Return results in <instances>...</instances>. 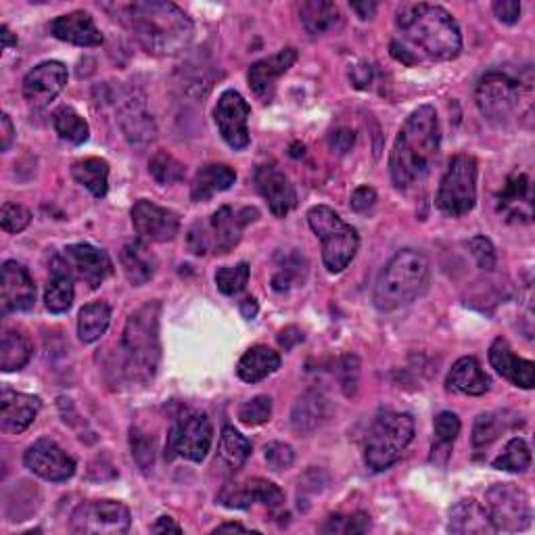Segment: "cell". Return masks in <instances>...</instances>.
Returning a JSON list of instances; mask_svg holds the SVG:
<instances>
[{
    "instance_id": "ba28073f",
    "label": "cell",
    "mask_w": 535,
    "mask_h": 535,
    "mask_svg": "<svg viewBox=\"0 0 535 535\" xmlns=\"http://www.w3.org/2000/svg\"><path fill=\"white\" fill-rule=\"evenodd\" d=\"M258 218L260 212L255 207L232 209L224 205L207 222L193 224L189 230V249L195 255H205L209 251L218 255L228 253L239 245L245 226Z\"/></svg>"
},
{
    "instance_id": "9f6ffc18",
    "label": "cell",
    "mask_w": 535,
    "mask_h": 535,
    "mask_svg": "<svg viewBox=\"0 0 535 535\" xmlns=\"http://www.w3.org/2000/svg\"><path fill=\"white\" fill-rule=\"evenodd\" d=\"M331 149L339 155H345L347 151H352L354 143H356V134L352 130H347V128H341V130H335L331 134Z\"/></svg>"
},
{
    "instance_id": "8fae6325",
    "label": "cell",
    "mask_w": 535,
    "mask_h": 535,
    "mask_svg": "<svg viewBox=\"0 0 535 535\" xmlns=\"http://www.w3.org/2000/svg\"><path fill=\"white\" fill-rule=\"evenodd\" d=\"M485 508L496 531L519 533L529 529L533 510L525 490L515 483H496L485 492Z\"/></svg>"
},
{
    "instance_id": "681fc988",
    "label": "cell",
    "mask_w": 535,
    "mask_h": 535,
    "mask_svg": "<svg viewBox=\"0 0 535 535\" xmlns=\"http://www.w3.org/2000/svg\"><path fill=\"white\" fill-rule=\"evenodd\" d=\"M30 222H32V214L23 205L11 203V201L3 205V212H0V226H3L5 232L17 235V232L26 230Z\"/></svg>"
},
{
    "instance_id": "277c9868",
    "label": "cell",
    "mask_w": 535,
    "mask_h": 535,
    "mask_svg": "<svg viewBox=\"0 0 535 535\" xmlns=\"http://www.w3.org/2000/svg\"><path fill=\"white\" fill-rule=\"evenodd\" d=\"M159 318V301H149L126 322L120 339V375L128 385H149L157 375L161 360Z\"/></svg>"
},
{
    "instance_id": "6125c7cd",
    "label": "cell",
    "mask_w": 535,
    "mask_h": 535,
    "mask_svg": "<svg viewBox=\"0 0 535 535\" xmlns=\"http://www.w3.org/2000/svg\"><path fill=\"white\" fill-rule=\"evenodd\" d=\"M239 310H241V314L247 318V320H253L255 316H258V301H255L253 297H245L243 301H241V304H239Z\"/></svg>"
},
{
    "instance_id": "7a4b0ae2",
    "label": "cell",
    "mask_w": 535,
    "mask_h": 535,
    "mask_svg": "<svg viewBox=\"0 0 535 535\" xmlns=\"http://www.w3.org/2000/svg\"><path fill=\"white\" fill-rule=\"evenodd\" d=\"M115 17L130 30L143 49L157 57L182 53L193 40V21L168 0H134L113 5Z\"/></svg>"
},
{
    "instance_id": "83f0119b",
    "label": "cell",
    "mask_w": 535,
    "mask_h": 535,
    "mask_svg": "<svg viewBox=\"0 0 535 535\" xmlns=\"http://www.w3.org/2000/svg\"><path fill=\"white\" fill-rule=\"evenodd\" d=\"M74 281L76 278L69 272L63 255H55L51 262V278L44 291V306L53 314H65L74 304Z\"/></svg>"
},
{
    "instance_id": "d6a6232c",
    "label": "cell",
    "mask_w": 535,
    "mask_h": 535,
    "mask_svg": "<svg viewBox=\"0 0 535 535\" xmlns=\"http://www.w3.org/2000/svg\"><path fill=\"white\" fill-rule=\"evenodd\" d=\"M498 207L508 218L529 222L531 218V193H529V180L525 174L515 172L508 176L504 189L498 193Z\"/></svg>"
},
{
    "instance_id": "4316f807",
    "label": "cell",
    "mask_w": 535,
    "mask_h": 535,
    "mask_svg": "<svg viewBox=\"0 0 535 535\" xmlns=\"http://www.w3.org/2000/svg\"><path fill=\"white\" fill-rule=\"evenodd\" d=\"M120 262L132 287L147 285L155 276L157 266H159L155 253L147 247L143 239L126 241L120 251Z\"/></svg>"
},
{
    "instance_id": "e7e4bbea",
    "label": "cell",
    "mask_w": 535,
    "mask_h": 535,
    "mask_svg": "<svg viewBox=\"0 0 535 535\" xmlns=\"http://www.w3.org/2000/svg\"><path fill=\"white\" fill-rule=\"evenodd\" d=\"M224 531H251V529L241 525V523H224V525L214 529V533H224Z\"/></svg>"
},
{
    "instance_id": "9c48e42d",
    "label": "cell",
    "mask_w": 535,
    "mask_h": 535,
    "mask_svg": "<svg viewBox=\"0 0 535 535\" xmlns=\"http://www.w3.org/2000/svg\"><path fill=\"white\" fill-rule=\"evenodd\" d=\"M437 207L441 214L460 218L473 212L477 203V161L473 155H454L439 182Z\"/></svg>"
},
{
    "instance_id": "cb8c5ba5",
    "label": "cell",
    "mask_w": 535,
    "mask_h": 535,
    "mask_svg": "<svg viewBox=\"0 0 535 535\" xmlns=\"http://www.w3.org/2000/svg\"><path fill=\"white\" fill-rule=\"evenodd\" d=\"M490 364L500 377L521 389L535 387V364L531 360L519 358L506 339L498 337L490 347Z\"/></svg>"
},
{
    "instance_id": "5b68a950",
    "label": "cell",
    "mask_w": 535,
    "mask_h": 535,
    "mask_svg": "<svg viewBox=\"0 0 535 535\" xmlns=\"http://www.w3.org/2000/svg\"><path fill=\"white\" fill-rule=\"evenodd\" d=\"M431 281V264L418 249H402L381 270L372 301L381 312H395L423 297Z\"/></svg>"
},
{
    "instance_id": "b9f144b4",
    "label": "cell",
    "mask_w": 535,
    "mask_h": 535,
    "mask_svg": "<svg viewBox=\"0 0 535 535\" xmlns=\"http://www.w3.org/2000/svg\"><path fill=\"white\" fill-rule=\"evenodd\" d=\"M492 467L506 473H525L531 467V450L523 437H513L504 452L492 462Z\"/></svg>"
},
{
    "instance_id": "603a6c76",
    "label": "cell",
    "mask_w": 535,
    "mask_h": 535,
    "mask_svg": "<svg viewBox=\"0 0 535 535\" xmlns=\"http://www.w3.org/2000/svg\"><path fill=\"white\" fill-rule=\"evenodd\" d=\"M42 408L38 395L3 389L0 393V429L5 433H23L34 421Z\"/></svg>"
},
{
    "instance_id": "d590c367",
    "label": "cell",
    "mask_w": 535,
    "mask_h": 535,
    "mask_svg": "<svg viewBox=\"0 0 535 535\" xmlns=\"http://www.w3.org/2000/svg\"><path fill=\"white\" fill-rule=\"evenodd\" d=\"M72 176L78 184H82L92 197L103 199L109 189V164L101 157L80 159L72 168Z\"/></svg>"
},
{
    "instance_id": "ab89813d",
    "label": "cell",
    "mask_w": 535,
    "mask_h": 535,
    "mask_svg": "<svg viewBox=\"0 0 535 535\" xmlns=\"http://www.w3.org/2000/svg\"><path fill=\"white\" fill-rule=\"evenodd\" d=\"M53 126L63 141L72 145H84L90 136L88 122L74 107H61L53 113Z\"/></svg>"
},
{
    "instance_id": "11a10c76",
    "label": "cell",
    "mask_w": 535,
    "mask_h": 535,
    "mask_svg": "<svg viewBox=\"0 0 535 535\" xmlns=\"http://www.w3.org/2000/svg\"><path fill=\"white\" fill-rule=\"evenodd\" d=\"M350 203H352L354 212L364 214V212H368L370 207H375L377 193H375V189H370V186H360V189H356L352 193V201Z\"/></svg>"
},
{
    "instance_id": "30bf717a",
    "label": "cell",
    "mask_w": 535,
    "mask_h": 535,
    "mask_svg": "<svg viewBox=\"0 0 535 535\" xmlns=\"http://www.w3.org/2000/svg\"><path fill=\"white\" fill-rule=\"evenodd\" d=\"M214 441V427L209 423V418L201 412L184 410L180 412L170 427L168 446H166V458L172 460L176 456L201 462L205 460L207 452L212 450Z\"/></svg>"
},
{
    "instance_id": "52a82bcc",
    "label": "cell",
    "mask_w": 535,
    "mask_h": 535,
    "mask_svg": "<svg viewBox=\"0 0 535 535\" xmlns=\"http://www.w3.org/2000/svg\"><path fill=\"white\" fill-rule=\"evenodd\" d=\"M308 224L322 243V262L329 272L339 274L352 264L360 247L358 230L352 224L329 205H314L308 212Z\"/></svg>"
},
{
    "instance_id": "8d00e7d4",
    "label": "cell",
    "mask_w": 535,
    "mask_h": 535,
    "mask_svg": "<svg viewBox=\"0 0 535 535\" xmlns=\"http://www.w3.org/2000/svg\"><path fill=\"white\" fill-rule=\"evenodd\" d=\"M251 441L241 435L235 427H224L220 435V446H218V460L224 471L235 473L239 471L247 458L251 456Z\"/></svg>"
},
{
    "instance_id": "44dd1931",
    "label": "cell",
    "mask_w": 535,
    "mask_h": 535,
    "mask_svg": "<svg viewBox=\"0 0 535 535\" xmlns=\"http://www.w3.org/2000/svg\"><path fill=\"white\" fill-rule=\"evenodd\" d=\"M36 285L30 272L21 264L9 260L3 264V287H0V306L3 314L28 312L34 308Z\"/></svg>"
},
{
    "instance_id": "9a60e30c",
    "label": "cell",
    "mask_w": 535,
    "mask_h": 535,
    "mask_svg": "<svg viewBox=\"0 0 535 535\" xmlns=\"http://www.w3.org/2000/svg\"><path fill=\"white\" fill-rule=\"evenodd\" d=\"M26 467L40 479L51 483H63L72 479L76 473V460L69 456L53 439H38L36 444L23 454Z\"/></svg>"
},
{
    "instance_id": "94428289",
    "label": "cell",
    "mask_w": 535,
    "mask_h": 535,
    "mask_svg": "<svg viewBox=\"0 0 535 535\" xmlns=\"http://www.w3.org/2000/svg\"><path fill=\"white\" fill-rule=\"evenodd\" d=\"M352 11H356L358 17L366 21V19L375 17V13H377V3H372V0H370V3H368V0H366V3H352Z\"/></svg>"
},
{
    "instance_id": "be15d7a7",
    "label": "cell",
    "mask_w": 535,
    "mask_h": 535,
    "mask_svg": "<svg viewBox=\"0 0 535 535\" xmlns=\"http://www.w3.org/2000/svg\"><path fill=\"white\" fill-rule=\"evenodd\" d=\"M0 38H3V49H5V51L11 49L13 44H17V38L11 34V30H9L7 26L0 28Z\"/></svg>"
},
{
    "instance_id": "7bdbcfd3",
    "label": "cell",
    "mask_w": 535,
    "mask_h": 535,
    "mask_svg": "<svg viewBox=\"0 0 535 535\" xmlns=\"http://www.w3.org/2000/svg\"><path fill=\"white\" fill-rule=\"evenodd\" d=\"M460 418L454 412H439L435 416V423H433V433H435V441H433V456L437 454H446V458L450 456V450L454 446L456 437L460 435Z\"/></svg>"
},
{
    "instance_id": "f35d334b",
    "label": "cell",
    "mask_w": 535,
    "mask_h": 535,
    "mask_svg": "<svg viewBox=\"0 0 535 535\" xmlns=\"http://www.w3.org/2000/svg\"><path fill=\"white\" fill-rule=\"evenodd\" d=\"M111 322V308L105 301H95L80 310L78 316V337L82 343H95L99 341Z\"/></svg>"
},
{
    "instance_id": "3957f363",
    "label": "cell",
    "mask_w": 535,
    "mask_h": 535,
    "mask_svg": "<svg viewBox=\"0 0 535 535\" xmlns=\"http://www.w3.org/2000/svg\"><path fill=\"white\" fill-rule=\"evenodd\" d=\"M441 145V126L433 105L418 107L402 126L389 157L391 180L406 191L427 178Z\"/></svg>"
},
{
    "instance_id": "f1b7e54d",
    "label": "cell",
    "mask_w": 535,
    "mask_h": 535,
    "mask_svg": "<svg viewBox=\"0 0 535 535\" xmlns=\"http://www.w3.org/2000/svg\"><path fill=\"white\" fill-rule=\"evenodd\" d=\"M448 531L456 535H492L496 527L485 506L475 500H460L450 510Z\"/></svg>"
},
{
    "instance_id": "816d5d0a",
    "label": "cell",
    "mask_w": 535,
    "mask_h": 535,
    "mask_svg": "<svg viewBox=\"0 0 535 535\" xmlns=\"http://www.w3.org/2000/svg\"><path fill=\"white\" fill-rule=\"evenodd\" d=\"M264 456H266L268 469L274 473H283L291 469V464L295 460L293 448L289 444H283V441H272V444H268L264 450Z\"/></svg>"
},
{
    "instance_id": "f546056e",
    "label": "cell",
    "mask_w": 535,
    "mask_h": 535,
    "mask_svg": "<svg viewBox=\"0 0 535 535\" xmlns=\"http://www.w3.org/2000/svg\"><path fill=\"white\" fill-rule=\"evenodd\" d=\"M237 182V172L226 164H207L203 166L191 184V199L201 203L209 201L214 195L228 191Z\"/></svg>"
},
{
    "instance_id": "60d3db41",
    "label": "cell",
    "mask_w": 535,
    "mask_h": 535,
    "mask_svg": "<svg viewBox=\"0 0 535 535\" xmlns=\"http://www.w3.org/2000/svg\"><path fill=\"white\" fill-rule=\"evenodd\" d=\"M308 276V262L304 255H299L297 251L287 253L278 262V270L272 276V287L276 291H289L293 285L304 283Z\"/></svg>"
},
{
    "instance_id": "bcb514c9",
    "label": "cell",
    "mask_w": 535,
    "mask_h": 535,
    "mask_svg": "<svg viewBox=\"0 0 535 535\" xmlns=\"http://www.w3.org/2000/svg\"><path fill=\"white\" fill-rule=\"evenodd\" d=\"M130 450L138 469L149 473L155 467V439L138 427L130 429Z\"/></svg>"
},
{
    "instance_id": "4fadbf2b",
    "label": "cell",
    "mask_w": 535,
    "mask_h": 535,
    "mask_svg": "<svg viewBox=\"0 0 535 535\" xmlns=\"http://www.w3.org/2000/svg\"><path fill=\"white\" fill-rule=\"evenodd\" d=\"M132 515L118 500H90L80 504L72 515V529L78 535H122L130 529Z\"/></svg>"
},
{
    "instance_id": "7402d4cb",
    "label": "cell",
    "mask_w": 535,
    "mask_h": 535,
    "mask_svg": "<svg viewBox=\"0 0 535 535\" xmlns=\"http://www.w3.org/2000/svg\"><path fill=\"white\" fill-rule=\"evenodd\" d=\"M297 61V51L295 49H283L272 57H266L258 63H253L249 67V86L255 92V97H260L264 103H268L274 97V90L281 76H285L289 69Z\"/></svg>"
},
{
    "instance_id": "7dc6e473",
    "label": "cell",
    "mask_w": 535,
    "mask_h": 535,
    "mask_svg": "<svg viewBox=\"0 0 535 535\" xmlns=\"http://www.w3.org/2000/svg\"><path fill=\"white\" fill-rule=\"evenodd\" d=\"M249 281V264L241 262L237 266H224L216 272V287L222 295H239Z\"/></svg>"
},
{
    "instance_id": "ffe728a7",
    "label": "cell",
    "mask_w": 535,
    "mask_h": 535,
    "mask_svg": "<svg viewBox=\"0 0 535 535\" xmlns=\"http://www.w3.org/2000/svg\"><path fill=\"white\" fill-rule=\"evenodd\" d=\"M255 186H258L260 195L266 199L270 212L276 218H285L297 205L293 182L276 164L258 166V170H255Z\"/></svg>"
},
{
    "instance_id": "6f0895ef",
    "label": "cell",
    "mask_w": 535,
    "mask_h": 535,
    "mask_svg": "<svg viewBox=\"0 0 535 535\" xmlns=\"http://www.w3.org/2000/svg\"><path fill=\"white\" fill-rule=\"evenodd\" d=\"M15 141V126L7 113L0 115V151H9Z\"/></svg>"
},
{
    "instance_id": "f907efd6",
    "label": "cell",
    "mask_w": 535,
    "mask_h": 535,
    "mask_svg": "<svg viewBox=\"0 0 535 535\" xmlns=\"http://www.w3.org/2000/svg\"><path fill=\"white\" fill-rule=\"evenodd\" d=\"M370 527V517L366 513H354L347 517H331L322 527L324 533H364Z\"/></svg>"
},
{
    "instance_id": "6da1fadb",
    "label": "cell",
    "mask_w": 535,
    "mask_h": 535,
    "mask_svg": "<svg viewBox=\"0 0 535 535\" xmlns=\"http://www.w3.org/2000/svg\"><path fill=\"white\" fill-rule=\"evenodd\" d=\"M395 28L402 34V42H391V55L406 65L423 59L452 61L462 51L458 23L439 5L404 3L395 11Z\"/></svg>"
},
{
    "instance_id": "c3c4849f",
    "label": "cell",
    "mask_w": 535,
    "mask_h": 535,
    "mask_svg": "<svg viewBox=\"0 0 535 535\" xmlns=\"http://www.w3.org/2000/svg\"><path fill=\"white\" fill-rule=\"evenodd\" d=\"M272 416V400L268 395H258L239 408V421L247 427H260L270 421Z\"/></svg>"
},
{
    "instance_id": "8992f818",
    "label": "cell",
    "mask_w": 535,
    "mask_h": 535,
    "mask_svg": "<svg viewBox=\"0 0 535 535\" xmlns=\"http://www.w3.org/2000/svg\"><path fill=\"white\" fill-rule=\"evenodd\" d=\"M414 439V418L406 412H381L364 439V462L370 471H387Z\"/></svg>"
},
{
    "instance_id": "484cf974",
    "label": "cell",
    "mask_w": 535,
    "mask_h": 535,
    "mask_svg": "<svg viewBox=\"0 0 535 535\" xmlns=\"http://www.w3.org/2000/svg\"><path fill=\"white\" fill-rule=\"evenodd\" d=\"M51 32L57 40L74 44V46H101L103 44V34L97 28L95 19H92L86 11H74L57 17L51 23Z\"/></svg>"
},
{
    "instance_id": "680465c9",
    "label": "cell",
    "mask_w": 535,
    "mask_h": 535,
    "mask_svg": "<svg viewBox=\"0 0 535 535\" xmlns=\"http://www.w3.org/2000/svg\"><path fill=\"white\" fill-rule=\"evenodd\" d=\"M301 341H304V335H301V331L295 327H289V329L281 331V335H278V343H281L285 350H293V347Z\"/></svg>"
},
{
    "instance_id": "d6986e66",
    "label": "cell",
    "mask_w": 535,
    "mask_h": 535,
    "mask_svg": "<svg viewBox=\"0 0 535 535\" xmlns=\"http://www.w3.org/2000/svg\"><path fill=\"white\" fill-rule=\"evenodd\" d=\"M218 502L226 508H249L253 504H264L268 508H281L285 504V494L281 487L266 479H249L245 483H228L218 494Z\"/></svg>"
},
{
    "instance_id": "ac0fdd59",
    "label": "cell",
    "mask_w": 535,
    "mask_h": 535,
    "mask_svg": "<svg viewBox=\"0 0 535 535\" xmlns=\"http://www.w3.org/2000/svg\"><path fill=\"white\" fill-rule=\"evenodd\" d=\"M67 84V67L61 61H44L23 78V99L34 109L49 107Z\"/></svg>"
},
{
    "instance_id": "7c38bea8",
    "label": "cell",
    "mask_w": 535,
    "mask_h": 535,
    "mask_svg": "<svg viewBox=\"0 0 535 535\" xmlns=\"http://www.w3.org/2000/svg\"><path fill=\"white\" fill-rule=\"evenodd\" d=\"M477 107L483 118L494 126H506L521 105V86L506 74L492 72L479 80L475 90Z\"/></svg>"
},
{
    "instance_id": "74e56055",
    "label": "cell",
    "mask_w": 535,
    "mask_h": 535,
    "mask_svg": "<svg viewBox=\"0 0 535 535\" xmlns=\"http://www.w3.org/2000/svg\"><path fill=\"white\" fill-rule=\"evenodd\" d=\"M32 360V343L19 331H5L0 341V370L15 372L26 368Z\"/></svg>"
},
{
    "instance_id": "d4e9b609",
    "label": "cell",
    "mask_w": 535,
    "mask_h": 535,
    "mask_svg": "<svg viewBox=\"0 0 535 535\" xmlns=\"http://www.w3.org/2000/svg\"><path fill=\"white\" fill-rule=\"evenodd\" d=\"M120 126L132 147H147L155 141V122L147 111L145 99L128 95L120 105Z\"/></svg>"
},
{
    "instance_id": "2e32d148",
    "label": "cell",
    "mask_w": 535,
    "mask_h": 535,
    "mask_svg": "<svg viewBox=\"0 0 535 535\" xmlns=\"http://www.w3.org/2000/svg\"><path fill=\"white\" fill-rule=\"evenodd\" d=\"M63 260L76 281H82L88 289H99L113 274V262L109 253L88 243L69 245L63 251Z\"/></svg>"
},
{
    "instance_id": "db71d44e",
    "label": "cell",
    "mask_w": 535,
    "mask_h": 535,
    "mask_svg": "<svg viewBox=\"0 0 535 535\" xmlns=\"http://www.w3.org/2000/svg\"><path fill=\"white\" fill-rule=\"evenodd\" d=\"M494 13L502 23L513 26V23H517L521 17V3H517V0H496Z\"/></svg>"
},
{
    "instance_id": "f5cc1de1",
    "label": "cell",
    "mask_w": 535,
    "mask_h": 535,
    "mask_svg": "<svg viewBox=\"0 0 535 535\" xmlns=\"http://www.w3.org/2000/svg\"><path fill=\"white\" fill-rule=\"evenodd\" d=\"M469 249H471L473 258L481 270L492 272L496 268V249H494L490 239L477 235L469 241Z\"/></svg>"
},
{
    "instance_id": "f6af8a7d",
    "label": "cell",
    "mask_w": 535,
    "mask_h": 535,
    "mask_svg": "<svg viewBox=\"0 0 535 535\" xmlns=\"http://www.w3.org/2000/svg\"><path fill=\"white\" fill-rule=\"evenodd\" d=\"M149 172L159 184H176L184 178L186 168L168 151H157L149 161Z\"/></svg>"
},
{
    "instance_id": "e575fe53",
    "label": "cell",
    "mask_w": 535,
    "mask_h": 535,
    "mask_svg": "<svg viewBox=\"0 0 535 535\" xmlns=\"http://www.w3.org/2000/svg\"><path fill=\"white\" fill-rule=\"evenodd\" d=\"M299 19L308 34L320 36L337 26L341 21V11L329 0H306L299 5Z\"/></svg>"
},
{
    "instance_id": "ee69618b",
    "label": "cell",
    "mask_w": 535,
    "mask_h": 535,
    "mask_svg": "<svg viewBox=\"0 0 535 535\" xmlns=\"http://www.w3.org/2000/svg\"><path fill=\"white\" fill-rule=\"evenodd\" d=\"M504 423H506V418H502L496 412L479 414L477 421H475V427H473V446H475V450L490 448L494 441L502 435V431L506 429Z\"/></svg>"
},
{
    "instance_id": "e0dca14e",
    "label": "cell",
    "mask_w": 535,
    "mask_h": 535,
    "mask_svg": "<svg viewBox=\"0 0 535 535\" xmlns=\"http://www.w3.org/2000/svg\"><path fill=\"white\" fill-rule=\"evenodd\" d=\"M132 224L143 241L168 243L174 241L180 232V218L168 207H161L153 201L141 199L132 207Z\"/></svg>"
},
{
    "instance_id": "91938a15",
    "label": "cell",
    "mask_w": 535,
    "mask_h": 535,
    "mask_svg": "<svg viewBox=\"0 0 535 535\" xmlns=\"http://www.w3.org/2000/svg\"><path fill=\"white\" fill-rule=\"evenodd\" d=\"M153 531H155V533H168V531H172V533H182V527L176 525L172 517H159L157 523L153 525Z\"/></svg>"
},
{
    "instance_id": "1f68e13d",
    "label": "cell",
    "mask_w": 535,
    "mask_h": 535,
    "mask_svg": "<svg viewBox=\"0 0 535 535\" xmlns=\"http://www.w3.org/2000/svg\"><path fill=\"white\" fill-rule=\"evenodd\" d=\"M281 368V356L268 345H255L243 354L237 366V375L245 383H260Z\"/></svg>"
},
{
    "instance_id": "5bb4252c",
    "label": "cell",
    "mask_w": 535,
    "mask_h": 535,
    "mask_svg": "<svg viewBox=\"0 0 535 535\" xmlns=\"http://www.w3.org/2000/svg\"><path fill=\"white\" fill-rule=\"evenodd\" d=\"M249 113L251 107L249 103L239 95L237 90H224L216 109H214V120L216 126L220 130V136L224 138V143L235 149V151H243L249 147Z\"/></svg>"
},
{
    "instance_id": "4dcf8cb0",
    "label": "cell",
    "mask_w": 535,
    "mask_h": 535,
    "mask_svg": "<svg viewBox=\"0 0 535 535\" xmlns=\"http://www.w3.org/2000/svg\"><path fill=\"white\" fill-rule=\"evenodd\" d=\"M448 389L464 393V395H485L490 391V377L485 375L481 364L473 358H460L452 370L448 372V379H446Z\"/></svg>"
},
{
    "instance_id": "836d02e7",
    "label": "cell",
    "mask_w": 535,
    "mask_h": 535,
    "mask_svg": "<svg viewBox=\"0 0 535 535\" xmlns=\"http://www.w3.org/2000/svg\"><path fill=\"white\" fill-rule=\"evenodd\" d=\"M327 416V398L316 389L306 391L293 406L291 425L293 431L299 435H308L320 427V423Z\"/></svg>"
}]
</instances>
